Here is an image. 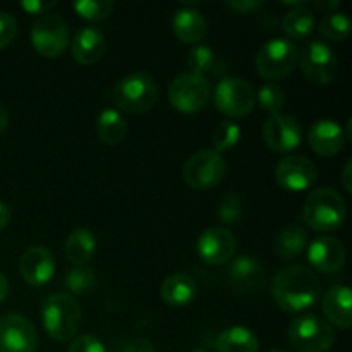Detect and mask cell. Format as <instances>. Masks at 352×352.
<instances>
[{
  "mask_svg": "<svg viewBox=\"0 0 352 352\" xmlns=\"http://www.w3.org/2000/svg\"><path fill=\"white\" fill-rule=\"evenodd\" d=\"M219 219L223 223H237L243 217V199L236 195V192H229L222 198L219 205Z\"/></svg>",
  "mask_w": 352,
  "mask_h": 352,
  "instance_id": "e575fe53",
  "label": "cell"
},
{
  "mask_svg": "<svg viewBox=\"0 0 352 352\" xmlns=\"http://www.w3.org/2000/svg\"><path fill=\"white\" fill-rule=\"evenodd\" d=\"M96 134L105 144H117L126 138L127 124L116 109H105L96 119Z\"/></svg>",
  "mask_w": 352,
  "mask_h": 352,
  "instance_id": "4316f807",
  "label": "cell"
},
{
  "mask_svg": "<svg viewBox=\"0 0 352 352\" xmlns=\"http://www.w3.org/2000/svg\"><path fill=\"white\" fill-rule=\"evenodd\" d=\"M9 220H10L9 206H7L6 203L0 201V230H2L7 223H9Z\"/></svg>",
  "mask_w": 352,
  "mask_h": 352,
  "instance_id": "b9f144b4",
  "label": "cell"
},
{
  "mask_svg": "<svg viewBox=\"0 0 352 352\" xmlns=\"http://www.w3.org/2000/svg\"><path fill=\"white\" fill-rule=\"evenodd\" d=\"M217 352H258V337L246 327H230L219 333L215 340Z\"/></svg>",
  "mask_w": 352,
  "mask_h": 352,
  "instance_id": "cb8c5ba5",
  "label": "cell"
},
{
  "mask_svg": "<svg viewBox=\"0 0 352 352\" xmlns=\"http://www.w3.org/2000/svg\"><path fill=\"white\" fill-rule=\"evenodd\" d=\"M96 285V275L91 268L74 267L65 277V287L71 294H89Z\"/></svg>",
  "mask_w": 352,
  "mask_h": 352,
  "instance_id": "4dcf8cb0",
  "label": "cell"
},
{
  "mask_svg": "<svg viewBox=\"0 0 352 352\" xmlns=\"http://www.w3.org/2000/svg\"><path fill=\"white\" fill-rule=\"evenodd\" d=\"M351 168H352V160H347L346 165H344V170H342V184H344V189H346L347 192L352 191Z\"/></svg>",
  "mask_w": 352,
  "mask_h": 352,
  "instance_id": "60d3db41",
  "label": "cell"
},
{
  "mask_svg": "<svg viewBox=\"0 0 352 352\" xmlns=\"http://www.w3.org/2000/svg\"><path fill=\"white\" fill-rule=\"evenodd\" d=\"M69 352H107L102 340L95 336H79L69 346Z\"/></svg>",
  "mask_w": 352,
  "mask_h": 352,
  "instance_id": "8d00e7d4",
  "label": "cell"
},
{
  "mask_svg": "<svg viewBox=\"0 0 352 352\" xmlns=\"http://www.w3.org/2000/svg\"><path fill=\"white\" fill-rule=\"evenodd\" d=\"M96 250L95 234L89 229H74L65 239V256L76 267H85Z\"/></svg>",
  "mask_w": 352,
  "mask_h": 352,
  "instance_id": "d4e9b609",
  "label": "cell"
},
{
  "mask_svg": "<svg viewBox=\"0 0 352 352\" xmlns=\"http://www.w3.org/2000/svg\"><path fill=\"white\" fill-rule=\"evenodd\" d=\"M226 172L227 162L222 153H217L215 150H199L186 160L182 177L191 189L205 191L219 186L226 177Z\"/></svg>",
  "mask_w": 352,
  "mask_h": 352,
  "instance_id": "52a82bcc",
  "label": "cell"
},
{
  "mask_svg": "<svg viewBox=\"0 0 352 352\" xmlns=\"http://www.w3.org/2000/svg\"><path fill=\"white\" fill-rule=\"evenodd\" d=\"M287 337L298 352H327L336 340L332 325L313 313H305L292 320Z\"/></svg>",
  "mask_w": 352,
  "mask_h": 352,
  "instance_id": "5b68a950",
  "label": "cell"
},
{
  "mask_svg": "<svg viewBox=\"0 0 352 352\" xmlns=\"http://www.w3.org/2000/svg\"><path fill=\"white\" fill-rule=\"evenodd\" d=\"M229 265L230 284L241 291H254L260 289L265 282V270L260 261L253 256H239L236 260H230Z\"/></svg>",
  "mask_w": 352,
  "mask_h": 352,
  "instance_id": "44dd1931",
  "label": "cell"
},
{
  "mask_svg": "<svg viewBox=\"0 0 352 352\" xmlns=\"http://www.w3.org/2000/svg\"><path fill=\"white\" fill-rule=\"evenodd\" d=\"M256 98L261 109H263L265 112L272 113V116L280 113L282 107L285 105L284 91H282L280 86L275 85V82H267V85L261 86Z\"/></svg>",
  "mask_w": 352,
  "mask_h": 352,
  "instance_id": "836d02e7",
  "label": "cell"
},
{
  "mask_svg": "<svg viewBox=\"0 0 352 352\" xmlns=\"http://www.w3.org/2000/svg\"><path fill=\"white\" fill-rule=\"evenodd\" d=\"M9 296V282H7L6 275L0 272V302Z\"/></svg>",
  "mask_w": 352,
  "mask_h": 352,
  "instance_id": "7bdbcfd3",
  "label": "cell"
},
{
  "mask_svg": "<svg viewBox=\"0 0 352 352\" xmlns=\"http://www.w3.org/2000/svg\"><path fill=\"white\" fill-rule=\"evenodd\" d=\"M323 313L327 322L347 330L352 325V296L347 285H333L323 298Z\"/></svg>",
  "mask_w": 352,
  "mask_h": 352,
  "instance_id": "ffe728a7",
  "label": "cell"
},
{
  "mask_svg": "<svg viewBox=\"0 0 352 352\" xmlns=\"http://www.w3.org/2000/svg\"><path fill=\"white\" fill-rule=\"evenodd\" d=\"M105 36L96 28H81L72 38V58L81 65L96 64L105 55Z\"/></svg>",
  "mask_w": 352,
  "mask_h": 352,
  "instance_id": "d6986e66",
  "label": "cell"
},
{
  "mask_svg": "<svg viewBox=\"0 0 352 352\" xmlns=\"http://www.w3.org/2000/svg\"><path fill=\"white\" fill-rule=\"evenodd\" d=\"M226 6L239 14H250L253 10L260 9L263 6V2L261 0H236V2H227Z\"/></svg>",
  "mask_w": 352,
  "mask_h": 352,
  "instance_id": "f35d334b",
  "label": "cell"
},
{
  "mask_svg": "<svg viewBox=\"0 0 352 352\" xmlns=\"http://www.w3.org/2000/svg\"><path fill=\"white\" fill-rule=\"evenodd\" d=\"M38 332L19 313L0 316V352H36Z\"/></svg>",
  "mask_w": 352,
  "mask_h": 352,
  "instance_id": "7c38bea8",
  "label": "cell"
},
{
  "mask_svg": "<svg viewBox=\"0 0 352 352\" xmlns=\"http://www.w3.org/2000/svg\"><path fill=\"white\" fill-rule=\"evenodd\" d=\"M239 138H241V127L237 126L236 122H229V120L220 122L219 126L215 127V131H213L212 150H215L217 153H222V151L230 150L232 146H236Z\"/></svg>",
  "mask_w": 352,
  "mask_h": 352,
  "instance_id": "1f68e13d",
  "label": "cell"
},
{
  "mask_svg": "<svg viewBox=\"0 0 352 352\" xmlns=\"http://www.w3.org/2000/svg\"><path fill=\"white\" fill-rule=\"evenodd\" d=\"M113 352H155V349L148 340L136 339V340H129V342L120 344V346Z\"/></svg>",
  "mask_w": 352,
  "mask_h": 352,
  "instance_id": "74e56055",
  "label": "cell"
},
{
  "mask_svg": "<svg viewBox=\"0 0 352 352\" xmlns=\"http://www.w3.org/2000/svg\"><path fill=\"white\" fill-rule=\"evenodd\" d=\"M263 141L275 153H289L301 144V126L285 113L272 116L263 126Z\"/></svg>",
  "mask_w": 352,
  "mask_h": 352,
  "instance_id": "9a60e30c",
  "label": "cell"
},
{
  "mask_svg": "<svg viewBox=\"0 0 352 352\" xmlns=\"http://www.w3.org/2000/svg\"><path fill=\"white\" fill-rule=\"evenodd\" d=\"M315 164L301 155H287L282 158L275 168V181L282 189L289 192H299L308 189L316 181Z\"/></svg>",
  "mask_w": 352,
  "mask_h": 352,
  "instance_id": "4fadbf2b",
  "label": "cell"
},
{
  "mask_svg": "<svg viewBox=\"0 0 352 352\" xmlns=\"http://www.w3.org/2000/svg\"><path fill=\"white\" fill-rule=\"evenodd\" d=\"M298 58V48L291 40L274 38L258 50L254 65L261 78L268 81H278L294 71Z\"/></svg>",
  "mask_w": 352,
  "mask_h": 352,
  "instance_id": "8992f818",
  "label": "cell"
},
{
  "mask_svg": "<svg viewBox=\"0 0 352 352\" xmlns=\"http://www.w3.org/2000/svg\"><path fill=\"white\" fill-rule=\"evenodd\" d=\"M21 9L26 10L28 14H41L43 16L47 10H50L55 6V2H41V0H24L19 3Z\"/></svg>",
  "mask_w": 352,
  "mask_h": 352,
  "instance_id": "ab89813d",
  "label": "cell"
},
{
  "mask_svg": "<svg viewBox=\"0 0 352 352\" xmlns=\"http://www.w3.org/2000/svg\"><path fill=\"white\" fill-rule=\"evenodd\" d=\"M347 205L333 188H320L309 192L302 205V220L316 232H333L346 222Z\"/></svg>",
  "mask_w": 352,
  "mask_h": 352,
  "instance_id": "7a4b0ae2",
  "label": "cell"
},
{
  "mask_svg": "<svg viewBox=\"0 0 352 352\" xmlns=\"http://www.w3.org/2000/svg\"><path fill=\"white\" fill-rule=\"evenodd\" d=\"M322 294V282L315 272L302 265L280 268L272 280V296L280 309L299 313L311 308Z\"/></svg>",
  "mask_w": 352,
  "mask_h": 352,
  "instance_id": "6da1fadb",
  "label": "cell"
},
{
  "mask_svg": "<svg viewBox=\"0 0 352 352\" xmlns=\"http://www.w3.org/2000/svg\"><path fill=\"white\" fill-rule=\"evenodd\" d=\"M167 95L168 102L177 112L191 116V113L201 112L210 102L212 86H210L208 78L184 72L170 82Z\"/></svg>",
  "mask_w": 352,
  "mask_h": 352,
  "instance_id": "ba28073f",
  "label": "cell"
},
{
  "mask_svg": "<svg viewBox=\"0 0 352 352\" xmlns=\"http://www.w3.org/2000/svg\"><path fill=\"white\" fill-rule=\"evenodd\" d=\"M308 246V234L302 227L289 226L277 234L274 241V250L284 260L299 256Z\"/></svg>",
  "mask_w": 352,
  "mask_h": 352,
  "instance_id": "484cf974",
  "label": "cell"
},
{
  "mask_svg": "<svg viewBox=\"0 0 352 352\" xmlns=\"http://www.w3.org/2000/svg\"><path fill=\"white\" fill-rule=\"evenodd\" d=\"M256 103L251 85L239 78H223L215 88V105L223 116L241 119L250 116Z\"/></svg>",
  "mask_w": 352,
  "mask_h": 352,
  "instance_id": "30bf717a",
  "label": "cell"
},
{
  "mask_svg": "<svg viewBox=\"0 0 352 352\" xmlns=\"http://www.w3.org/2000/svg\"><path fill=\"white\" fill-rule=\"evenodd\" d=\"M41 322L52 339L67 342L74 339L82 322V313L78 301L67 292L48 296L41 306Z\"/></svg>",
  "mask_w": 352,
  "mask_h": 352,
  "instance_id": "3957f363",
  "label": "cell"
},
{
  "mask_svg": "<svg viewBox=\"0 0 352 352\" xmlns=\"http://www.w3.org/2000/svg\"><path fill=\"white\" fill-rule=\"evenodd\" d=\"M349 31L351 21L344 12H329L320 23V34L329 41H344Z\"/></svg>",
  "mask_w": 352,
  "mask_h": 352,
  "instance_id": "f546056e",
  "label": "cell"
},
{
  "mask_svg": "<svg viewBox=\"0 0 352 352\" xmlns=\"http://www.w3.org/2000/svg\"><path fill=\"white\" fill-rule=\"evenodd\" d=\"M30 36L34 50L47 58L60 57L71 40L67 23L57 14H43L38 17Z\"/></svg>",
  "mask_w": 352,
  "mask_h": 352,
  "instance_id": "9c48e42d",
  "label": "cell"
},
{
  "mask_svg": "<svg viewBox=\"0 0 352 352\" xmlns=\"http://www.w3.org/2000/svg\"><path fill=\"white\" fill-rule=\"evenodd\" d=\"M236 237L223 227H210L205 232H201L196 243L198 256L212 267L229 263L236 254Z\"/></svg>",
  "mask_w": 352,
  "mask_h": 352,
  "instance_id": "5bb4252c",
  "label": "cell"
},
{
  "mask_svg": "<svg viewBox=\"0 0 352 352\" xmlns=\"http://www.w3.org/2000/svg\"><path fill=\"white\" fill-rule=\"evenodd\" d=\"M7 122H9V113H7L6 107H3L2 103H0V134H2L3 131H6Z\"/></svg>",
  "mask_w": 352,
  "mask_h": 352,
  "instance_id": "ee69618b",
  "label": "cell"
},
{
  "mask_svg": "<svg viewBox=\"0 0 352 352\" xmlns=\"http://www.w3.org/2000/svg\"><path fill=\"white\" fill-rule=\"evenodd\" d=\"M308 141L316 155L330 158L340 153L346 143V136H344L342 127L336 120L320 119L309 129Z\"/></svg>",
  "mask_w": 352,
  "mask_h": 352,
  "instance_id": "ac0fdd59",
  "label": "cell"
},
{
  "mask_svg": "<svg viewBox=\"0 0 352 352\" xmlns=\"http://www.w3.org/2000/svg\"><path fill=\"white\" fill-rule=\"evenodd\" d=\"M17 36V21L12 14L0 10V50L9 47Z\"/></svg>",
  "mask_w": 352,
  "mask_h": 352,
  "instance_id": "d590c367",
  "label": "cell"
},
{
  "mask_svg": "<svg viewBox=\"0 0 352 352\" xmlns=\"http://www.w3.org/2000/svg\"><path fill=\"white\" fill-rule=\"evenodd\" d=\"M19 274L30 285H45L55 274L54 254L45 246H30L19 258Z\"/></svg>",
  "mask_w": 352,
  "mask_h": 352,
  "instance_id": "2e32d148",
  "label": "cell"
},
{
  "mask_svg": "<svg viewBox=\"0 0 352 352\" xmlns=\"http://www.w3.org/2000/svg\"><path fill=\"white\" fill-rule=\"evenodd\" d=\"M72 9L86 21H102L110 16L113 9V2L110 0H79L72 3Z\"/></svg>",
  "mask_w": 352,
  "mask_h": 352,
  "instance_id": "d6a6232c",
  "label": "cell"
},
{
  "mask_svg": "<svg viewBox=\"0 0 352 352\" xmlns=\"http://www.w3.org/2000/svg\"><path fill=\"white\" fill-rule=\"evenodd\" d=\"M158 100V86L146 72H133L117 82L113 102L120 110L133 116L148 112Z\"/></svg>",
  "mask_w": 352,
  "mask_h": 352,
  "instance_id": "277c9868",
  "label": "cell"
},
{
  "mask_svg": "<svg viewBox=\"0 0 352 352\" xmlns=\"http://www.w3.org/2000/svg\"><path fill=\"white\" fill-rule=\"evenodd\" d=\"M188 65L191 69L192 74H198L206 78L208 74H215V72L222 71V64L217 58L215 52L205 45H198L192 48L188 55Z\"/></svg>",
  "mask_w": 352,
  "mask_h": 352,
  "instance_id": "f1b7e54d",
  "label": "cell"
},
{
  "mask_svg": "<svg viewBox=\"0 0 352 352\" xmlns=\"http://www.w3.org/2000/svg\"><path fill=\"white\" fill-rule=\"evenodd\" d=\"M270 352H284V351H270Z\"/></svg>",
  "mask_w": 352,
  "mask_h": 352,
  "instance_id": "bcb514c9",
  "label": "cell"
},
{
  "mask_svg": "<svg viewBox=\"0 0 352 352\" xmlns=\"http://www.w3.org/2000/svg\"><path fill=\"white\" fill-rule=\"evenodd\" d=\"M191 352H206V351H203V349H196V351H191Z\"/></svg>",
  "mask_w": 352,
  "mask_h": 352,
  "instance_id": "f6af8a7d",
  "label": "cell"
},
{
  "mask_svg": "<svg viewBox=\"0 0 352 352\" xmlns=\"http://www.w3.org/2000/svg\"><path fill=\"white\" fill-rule=\"evenodd\" d=\"M282 30L292 40H305L315 30V16L305 6L294 7L282 19Z\"/></svg>",
  "mask_w": 352,
  "mask_h": 352,
  "instance_id": "83f0119b",
  "label": "cell"
},
{
  "mask_svg": "<svg viewBox=\"0 0 352 352\" xmlns=\"http://www.w3.org/2000/svg\"><path fill=\"white\" fill-rule=\"evenodd\" d=\"M172 30L182 43H198L205 38L208 24L199 10L182 7V9L175 10L174 17H172Z\"/></svg>",
  "mask_w": 352,
  "mask_h": 352,
  "instance_id": "7402d4cb",
  "label": "cell"
},
{
  "mask_svg": "<svg viewBox=\"0 0 352 352\" xmlns=\"http://www.w3.org/2000/svg\"><path fill=\"white\" fill-rule=\"evenodd\" d=\"M299 64L306 78L315 85H329L339 69V60L327 43L313 40L299 54Z\"/></svg>",
  "mask_w": 352,
  "mask_h": 352,
  "instance_id": "8fae6325",
  "label": "cell"
},
{
  "mask_svg": "<svg viewBox=\"0 0 352 352\" xmlns=\"http://www.w3.org/2000/svg\"><path fill=\"white\" fill-rule=\"evenodd\" d=\"M308 260L322 274H337L346 265V248L332 236H322L308 248Z\"/></svg>",
  "mask_w": 352,
  "mask_h": 352,
  "instance_id": "e0dca14e",
  "label": "cell"
},
{
  "mask_svg": "<svg viewBox=\"0 0 352 352\" xmlns=\"http://www.w3.org/2000/svg\"><path fill=\"white\" fill-rule=\"evenodd\" d=\"M162 299L168 306L174 308H182V306L191 305L192 299L198 294V285L195 278L186 274H174L168 275L164 280L160 289Z\"/></svg>",
  "mask_w": 352,
  "mask_h": 352,
  "instance_id": "603a6c76",
  "label": "cell"
}]
</instances>
